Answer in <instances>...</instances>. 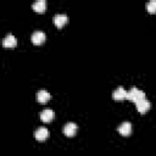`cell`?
Instances as JSON below:
<instances>
[{"instance_id":"1","label":"cell","mask_w":156,"mask_h":156,"mask_svg":"<svg viewBox=\"0 0 156 156\" xmlns=\"http://www.w3.org/2000/svg\"><path fill=\"white\" fill-rule=\"evenodd\" d=\"M127 99L136 104V102H139L140 100L145 99V93H144L143 90L135 88V87H132V88L127 91Z\"/></svg>"},{"instance_id":"2","label":"cell","mask_w":156,"mask_h":156,"mask_svg":"<svg viewBox=\"0 0 156 156\" xmlns=\"http://www.w3.org/2000/svg\"><path fill=\"white\" fill-rule=\"evenodd\" d=\"M45 39H46V35H45V33H44L43 30H35V32H33V34H32V37H30L32 43L35 44V45L43 44V43L45 41Z\"/></svg>"},{"instance_id":"3","label":"cell","mask_w":156,"mask_h":156,"mask_svg":"<svg viewBox=\"0 0 156 156\" xmlns=\"http://www.w3.org/2000/svg\"><path fill=\"white\" fill-rule=\"evenodd\" d=\"M77 129H78V126L74 122H68L63 127V133L67 136H73L77 133Z\"/></svg>"},{"instance_id":"4","label":"cell","mask_w":156,"mask_h":156,"mask_svg":"<svg viewBox=\"0 0 156 156\" xmlns=\"http://www.w3.org/2000/svg\"><path fill=\"white\" fill-rule=\"evenodd\" d=\"M67 22H68V17H67V15H65V13H57V15L54 16V23H55V26H56L57 28L63 27Z\"/></svg>"},{"instance_id":"5","label":"cell","mask_w":156,"mask_h":156,"mask_svg":"<svg viewBox=\"0 0 156 156\" xmlns=\"http://www.w3.org/2000/svg\"><path fill=\"white\" fill-rule=\"evenodd\" d=\"M135 105H136V110H138L140 113H145L146 111H149V108H150V106H151L150 101H149L146 98L143 99V100H140V101L136 102Z\"/></svg>"},{"instance_id":"6","label":"cell","mask_w":156,"mask_h":156,"mask_svg":"<svg viewBox=\"0 0 156 156\" xmlns=\"http://www.w3.org/2000/svg\"><path fill=\"white\" fill-rule=\"evenodd\" d=\"M118 133L122 134L123 136H128L132 133V124L130 122H123L118 127Z\"/></svg>"},{"instance_id":"7","label":"cell","mask_w":156,"mask_h":156,"mask_svg":"<svg viewBox=\"0 0 156 156\" xmlns=\"http://www.w3.org/2000/svg\"><path fill=\"white\" fill-rule=\"evenodd\" d=\"M34 136H35L37 140L43 141V140H45V139L49 136V130H48L45 127H39V128L35 130Z\"/></svg>"},{"instance_id":"8","label":"cell","mask_w":156,"mask_h":156,"mask_svg":"<svg viewBox=\"0 0 156 156\" xmlns=\"http://www.w3.org/2000/svg\"><path fill=\"white\" fill-rule=\"evenodd\" d=\"M112 98H113V100H118V101L124 100V99H127V91L124 90L123 87H118V88L112 93Z\"/></svg>"},{"instance_id":"9","label":"cell","mask_w":156,"mask_h":156,"mask_svg":"<svg viewBox=\"0 0 156 156\" xmlns=\"http://www.w3.org/2000/svg\"><path fill=\"white\" fill-rule=\"evenodd\" d=\"M54 116H55V112L50 108H45L40 112V119L43 122H51L54 119Z\"/></svg>"},{"instance_id":"10","label":"cell","mask_w":156,"mask_h":156,"mask_svg":"<svg viewBox=\"0 0 156 156\" xmlns=\"http://www.w3.org/2000/svg\"><path fill=\"white\" fill-rule=\"evenodd\" d=\"M16 45H17V40L12 34H7L2 39V46L5 48H15Z\"/></svg>"},{"instance_id":"11","label":"cell","mask_w":156,"mask_h":156,"mask_svg":"<svg viewBox=\"0 0 156 156\" xmlns=\"http://www.w3.org/2000/svg\"><path fill=\"white\" fill-rule=\"evenodd\" d=\"M32 9L35 11V12H39V13H43L46 9V2L45 0H37L32 4Z\"/></svg>"},{"instance_id":"12","label":"cell","mask_w":156,"mask_h":156,"mask_svg":"<svg viewBox=\"0 0 156 156\" xmlns=\"http://www.w3.org/2000/svg\"><path fill=\"white\" fill-rule=\"evenodd\" d=\"M50 98H51V95H50V93L46 91V90H39V91L37 93V100H38V102H40V104H45L46 101L50 100Z\"/></svg>"},{"instance_id":"13","label":"cell","mask_w":156,"mask_h":156,"mask_svg":"<svg viewBox=\"0 0 156 156\" xmlns=\"http://www.w3.org/2000/svg\"><path fill=\"white\" fill-rule=\"evenodd\" d=\"M146 10L150 13H155L156 12V0H150L146 4Z\"/></svg>"}]
</instances>
